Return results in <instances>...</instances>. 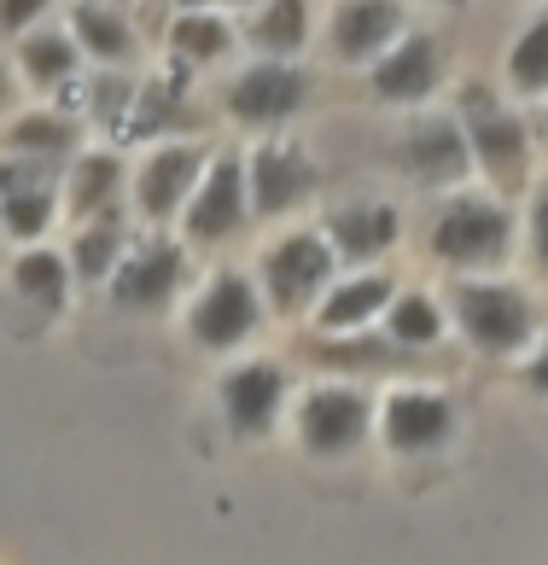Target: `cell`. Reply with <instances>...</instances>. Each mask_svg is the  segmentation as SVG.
Here are the masks:
<instances>
[{"label":"cell","instance_id":"cell-31","mask_svg":"<svg viewBox=\"0 0 548 565\" xmlns=\"http://www.w3.org/2000/svg\"><path fill=\"white\" fill-rule=\"evenodd\" d=\"M53 216H59V193H53V186H24V193L0 199V234H12L24 245H35L41 234H48Z\"/></svg>","mask_w":548,"mask_h":565},{"label":"cell","instance_id":"cell-6","mask_svg":"<svg viewBox=\"0 0 548 565\" xmlns=\"http://www.w3.org/2000/svg\"><path fill=\"white\" fill-rule=\"evenodd\" d=\"M245 222H251L245 158L240 152H217V158H210V170H204V181L193 186V199H187V211H181V234H187V245L210 250V245L240 239Z\"/></svg>","mask_w":548,"mask_h":565},{"label":"cell","instance_id":"cell-10","mask_svg":"<svg viewBox=\"0 0 548 565\" xmlns=\"http://www.w3.org/2000/svg\"><path fill=\"white\" fill-rule=\"evenodd\" d=\"M309 71L298 65H281V58H257L251 71L234 76V88H228V117L245 122V129H274V122H292L304 106H309Z\"/></svg>","mask_w":548,"mask_h":565},{"label":"cell","instance_id":"cell-27","mask_svg":"<svg viewBox=\"0 0 548 565\" xmlns=\"http://www.w3.org/2000/svg\"><path fill=\"white\" fill-rule=\"evenodd\" d=\"M18 71L30 88H71L82 71V47L71 30H30L18 41Z\"/></svg>","mask_w":548,"mask_h":565},{"label":"cell","instance_id":"cell-32","mask_svg":"<svg viewBox=\"0 0 548 565\" xmlns=\"http://www.w3.org/2000/svg\"><path fill=\"white\" fill-rule=\"evenodd\" d=\"M88 111H94V122H105V129L123 135V122H129V111H135V82L117 76V71L94 76L88 82Z\"/></svg>","mask_w":548,"mask_h":565},{"label":"cell","instance_id":"cell-26","mask_svg":"<svg viewBox=\"0 0 548 565\" xmlns=\"http://www.w3.org/2000/svg\"><path fill=\"white\" fill-rule=\"evenodd\" d=\"M123 257H129V227H123L117 211L76 227V239H71V275L82 286H105V280L117 275Z\"/></svg>","mask_w":548,"mask_h":565},{"label":"cell","instance_id":"cell-2","mask_svg":"<svg viewBox=\"0 0 548 565\" xmlns=\"http://www.w3.org/2000/svg\"><path fill=\"white\" fill-rule=\"evenodd\" d=\"M514 211L502 199L484 193H455L438 204L432 216V257L455 268V275H473V268H502L514 257Z\"/></svg>","mask_w":548,"mask_h":565},{"label":"cell","instance_id":"cell-14","mask_svg":"<svg viewBox=\"0 0 548 565\" xmlns=\"http://www.w3.org/2000/svg\"><path fill=\"white\" fill-rule=\"evenodd\" d=\"M379 437H386L391 455H432L455 437V403L438 391H391L379 403Z\"/></svg>","mask_w":548,"mask_h":565},{"label":"cell","instance_id":"cell-24","mask_svg":"<svg viewBox=\"0 0 548 565\" xmlns=\"http://www.w3.org/2000/svg\"><path fill=\"white\" fill-rule=\"evenodd\" d=\"M322 367H345V373H397V367H414L420 350H403L391 339H362V332H345V339H315L304 344Z\"/></svg>","mask_w":548,"mask_h":565},{"label":"cell","instance_id":"cell-21","mask_svg":"<svg viewBox=\"0 0 548 565\" xmlns=\"http://www.w3.org/2000/svg\"><path fill=\"white\" fill-rule=\"evenodd\" d=\"M181 129H199V117L187 111V65H176L164 82L135 88V111H129V122H123V135H129V140L181 135Z\"/></svg>","mask_w":548,"mask_h":565},{"label":"cell","instance_id":"cell-3","mask_svg":"<svg viewBox=\"0 0 548 565\" xmlns=\"http://www.w3.org/2000/svg\"><path fill=\"white\" fill-rule=\"evenodd\" d=\"M450 327L478 355H519L537 339V303L508 280H450Z\"/></svg>","mask_w":548,"mask_h":565},{"label":"cell","instance_id":"cell-36","mask_svg":"<svg viewBox=\"0 0 548 565\" xmlns=\"http://www.w3.org/2000/svg\"><path fill=\"white\" fill-rule=\"evenodd\" d=\"M525 385H531L537 396H548V339L537 344V355L525 362Z\"/></svg>","mask_w":548,"mask_h":565},{"label":"cell","instance_id":"cell-17","mask_svg":"<svg viewBox=\"0 0 548 565\" xmlns=\"http://www.w3.org/2000/svg\"><path fill=\"white\" fill-rule=\"evenodd\" d=\"M397 239H403V216H397V204L362 199V204H339V211L327 216V245H333V257L350 263V268L379 263Z\"/></svg>","mask_w":548,"mask_h":565},{"label":"cell","instance_id":"cell-13","mask_svg":"<svg viewBox=\"0 0 548 565\" xmlns=\"http://www.w3.org/2000/svg\"><path fill=\"white\" fill-rule=\"evenodd\" d=\"M397 170L420 186H461L473 175V152L455 117H414L397 140Z\"/></svg>","mask_w":548,"mask_h":565},{"label":"cell","instance_id":"cell-28","mask_svg":"<svg viewBox=\"0 0 548 565\" xmlns=\"http://www.w3.org/2000/svg\"><path fill=\"white\" fill-rule=\"evenodd\" d=\"M386 339L391 344H403V350H438L444 344V332H450V309L432 298V291H397L391 309H386Z\"/></svg>","mask_w":548,"mask_h":565},{"label":"cell","instance_id":"cell-4","mask_svg":"<svg viewBox=\"0 0 548 565\" xmlns=\"http://www.w3.org/2000/svg\"><path fill=\"white\" fill-rule=\"evenodd\" d=\"M257 275H263V303L274 309V316H309V309L327 298L333 275H339V257H333L327 234L298 227V234L274 239L263 250Z\"/></svg>","mask_w":548,"mask_h":565},{"label":"cell","instance_id":"cell-41","mask_svg":"<svg viewBox=\"0 0 548 565\" xmlns=\"http://www.w3.org/2000/svg\"><path fill=\"white\" fill-rule=\"evenodd\" d=\"M112 7H129V0H112Z\"/></svg>","mask_w":548,"mask_h":565},{"label":"cell","instance_id":"cell-8","mask_svg":"<svg viewBox=\"0 0 548 565\" xmlns=\"http://www.w3.org/2000/svg\"><path fill=\"white\" fill-rule=\"evenodd\" d=\"M187 275H193L187 245L146 239L117 263V275L105 280V291H112V303L123 309V316H164V309L176 303V291L187 286Z\"/></svg>","mask_w":548,"mask_h":565},{"label":"cell","instance_id":"cell-34","mask_svg":"<svg viewBox=\"0 0 548 565\" xmlns=\"http://www.w3.org/2000/svg\"><path fill=\"white\" fill-rule=\"evenodd\" d=\"M53 0H0V41H24L30 30H41Z\"/></svg>","mask_w":548,"mask_h":565},{"label":"cell","instance_id":"cell-1","mask_svg":"<svg viewBox=\"0 0 548 565\" xmlns=\"http://www.w3.org/2000/svg\"><path fill=\"white\" fill-rule=\"evenodd\" d=\"M455 122L467 135L473 170L496 186V199H519L531 186V129L491 82H461Z\"/></svg>","mask_w":548,"mask_h":565},{"label":"cell","instance_id":"cell-25","mask_svg":"<svg viewBox=\"0 0 548 565\" xmlns=\"http://www.w3.org/2000/svg\"><path fill=\"white\" fill-rule=\"evenodd\" d=\"M245 41L263 58H281L292 65V53L309 47V0H263L245 24Z\"/></svg>","mask_w":548,"mask_h":565},{"label":"cell","instance_id":"cell-38","mask_svg":"<svg viewBox=\"0 0 548 565\" xmlns=\"http://www.w3.org/2000/svg\"><path fill=\"white\" fill-rule=\"evenodd\" d=\"M176 7H181V12H210L217 0H176Z\"/></svg>","mask_w":548,"mask_h":565},{"label":"cell","instance_id":"cell-39","mask_svg":"<svg viewBox=\"0 0 548 565\" xmlns=\"http://www.w3.org/2000/svg\"><path fill=\"white\" fill-rule=\"evenodd\" d=\"M222 7H263V0H222Z\"/></svg>","mask_w":548,"mask_h":565},{"label":"cell","instance_id":"cell-20","mask_svg":"<svg viewBox=\"0 0 548 565\" xmlns=\"http://www.w3.org/2000/svg\"><path fill=\"white\" fill-rule=\"evenodd\" d=\"M123 181H129V170H123L117 152H76L71 170H65V211H71V222L112 216L117 199H123Z\"/></svg>","mask_w":548,"mask_h":565},{"label":"cell","instance_id":"cell-33","mask_svg":"<svg viewBox=\"0 0 548 565\" xmlns=\"http://www.w3.org/2000/svg\"><path fill=\"white\" fill-rule=\"evenodd\" d=\"M53 163H41V158H0V199L7 193H24V186H53Z\"/></svg>","mask_w":548,"mask_h":565},{"label":"cell","instance_id":"cell-35","mask_svg":"<svg viewBox=\"0 0 548 565\" xmlns=\"http://www.w3.org/2000/svg\"><path fill=\"white\" fill-rule=\"evenodd\" d=\"M525 245H531L537 275H548V181L531 193V216H525Z\"/></svg>","mask_w":548,"mask_h":565},{"label":"cell","instance_id":"cell-9","mask_svg":"<svg viewBox=\"0 0 548 565\" xmlns=\"http://www.w3.org/2000/svg\"><path fill=\"white\" fill-rule=\"evenodd\" d=\"M286 391H292V373L281 362H240L222 373L217 385V403H222V420L240 444H257L281 426L286 414Z\"/></svg>","mask_w":548,"mask_h":565},{"label":"cell","instance_id":"cell-29","mask_svg":"<svg viewBox=\"0 0 548 565\" xmlns=\"http://www.w3.org/2000/svg\"><path fill=\"white\" fill-rule=\"evenodd\" d=\"M228 47H234V30H228V18L217 12H181L170 24V58L176 65H217V58H228Z\"/></svg>","mask_w":548,"mask_h":565},{"label":"cell","instance_id":"cell-30","mask_svg":"<svg viewBox=\"0 0 548 565\" xmlns=\"http://www.w3.org/2000/svg\"><path fill=\"white\" fill-rule=\"evenodd\" d=\"M508 88L525 94V99L548 94V7L519 30V41L508 47Z\"/></svg>","mask_w":548,"mask_h":565},{"label":"cell","instance_id":"cell-15","mask_svg":"<svg viewBox=\"0 0 548 565\" xmlns=\"http://www.w3.org/2000/svg\"><path fill=\"white\" fill-rule=\"evenodd\" d=\"M438 82H444V41L426 35V30L403 35L386 58L368 65V88H373V99H386V106H420V99L438 94Z\"/></svg>","mask_w":548,"mask_h":565},{"label":"cell","instance_id":"cell-23","mask_svg":"<svg viewBox=\"0 0 548 565\" xmlns=\"http://www.w3.org/2000/svg\"><path fill=\"white\" fill-rule=\"evenodd\" d=\"M71 257H59V250L48 245H30L24 257L12 263V286H18V298H24L35 316H65V303H71Z\"/></svg>","mask_w":548,"mask_h":565},{"label":"cell","instance_id":"cell-16","mask_svg":"<svg viewBox=\"0 0 548 565\" xmlns=\"http://www.w3.org/2000/svg\"><path fill=\"white\" fill-rule=\"evenodd\" d=\"M403 24H409L403 0H339L327 24L333 58L339 65H373V58H386L403 41Z\"/></svg>","mask_w":548,"mask_h":565},{"label":"cell","instance_id":"cell-22","mask_svg":"<svg viewBox=\"0 0 548 565\" xmlns=\"http://www.w3.org/2000/svg\"><path fill=\"white\" fill-rule=\"evenodd\" d=\"M0 140H7L12 158H41V163H53V170H59L65 158H76L82 122L65 117V111H24V117H12V129Z\"/></svg>","mask_w":548,"mask_h":565},{"label":"cell","instance_id":"cell-40","mask_svg":"<svg viewBox=\"0 0 548 565\" xmlns=\"http://www.w3.org/2000/svg\"><path fill=\"white\" fill-rule=\"evenodd\" d=\"M444 7H467V0H444Z\"/></svg>","mask_w":548,"mask_h":565},{"label":"cell","instance_id":"cell-5","mask_svg":"<svg viewBox=\"0 0 548 565\" xmlns=\"http://www.w3.org/2000/svg\"><path fill=\"white\" fill-rule=\"evenodd\" d=\"M263 309L268 303H263V291L251 286V275L222 268V275H210V286L193 298V309H187V339H193L199 350H210V355H228L245 339H257Z\"/></svg>","mask_w":548,"mask_h":565},{"label":"cell","instance_id":"cell-12","mask_svg":"<svg viewBox=\"0 0 548 565\" xmlns=\"http://www.w3.org/2000/svg\"><path fill=\"white\" fill-rule=\"evenodd\" d=\"M245 186H251V216H292L298 204L322 186V170L309 163L304 146L292 140H263L257 152L245 158Z\"/></svg>","mask_w":548,"mask_h":565},{"label":"cell","instance_id":"cell-19","mask_svg":"<svg viewBox=\"0 0 548 565\" xmlns=\"http://www.w3.org/2000/svg\"><path fill=\"white\" fill-rule=\"evenodd\" d=\"M71 35H76L82 58H99L105 71H123V65L140 58V35L112 0H76L71 7Z\"/></svg>","mask_w":548,"mask_h":565},{"label":"cell","instance_id":"cell-7","mask_svg":"<svg viewBox=\"0 0 548 565\" xmlns=\"http://www.w3.org/2000/svg\"><path fill=\"white\" fill-rule=\"evenodd\" d=\"M373 420H379V408L356 385H315L298 403V444L315 460H345L368 444Z\"/></svg>","mask_w":548,"mask_h":565},{"label":"cell","instance_id":"cell-42","mask_svg":"<svg viewBox=\"0 0 548 565\" xmlns=\"http://www.w3.org/2000/svg\"><path fill=\"white\" fill-rule=\"evenodd\" d=\"M542 129H548V122H542Z\"/></svg>","mask_w":548,"mask_h":565},{"label":"cell","instance_id":"cell-18","mask_svg":"<svg viewBox=\"0 0 548 565\" xmlns=\"http://www.w3.org/2000/svg\"><path fill=\"white\" fill-rule=\"evenodd\" d=\"M397 298V280L391 275H350V280H333L327 298L315 303V332H368V321H386V309Z\"/></svg>","mask_w":548,"mask_h":565},{"label":"cell","instance_id":"cell-37","mask_svg":"<svg viewBox=\"0 0 548 565\" xmlns=\"http://www.w3.org/2000/svg\"><path fill=\"white\" fill-rule=\"evenodd\" d=\"M18 106V82H12V71L7 65H0V117H7Z\"/></svg>","mask_w":548,"mask_h":565},{"label":"cell","instance_id":"cell-11","mask_svg":"<svg viewBox=\"0 0 548 565\" xmlns=\"http://www.w3.org/2000/svg\"><path fill=\"white\" fill-rule=\"evenodd\" d=\"M210 170V146L199 140H164L152 158L135 170V211L146 222H176L193 199V186Z\"/></svg>","mask_w":548,"mask_h":565}]
</instances>
